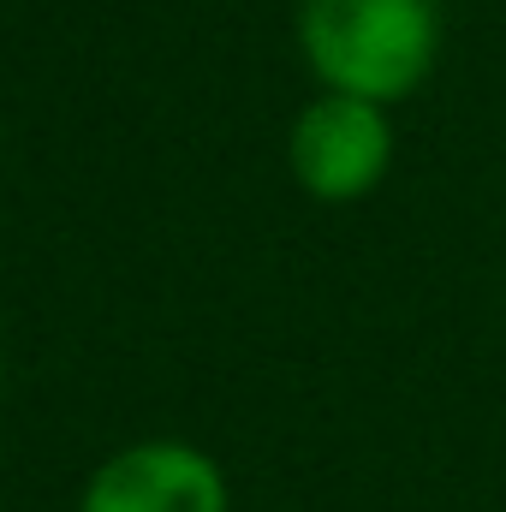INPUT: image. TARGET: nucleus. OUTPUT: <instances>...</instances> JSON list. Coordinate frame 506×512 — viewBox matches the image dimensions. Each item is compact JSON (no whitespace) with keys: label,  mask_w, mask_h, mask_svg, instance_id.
<instances>
[{"label":"nucleus","mask_w":506,"mask_h":512,"mask_svg":"<svg viewBox=\"0 0 506 512\" xmlns=\"http://www.w3.org/2000/svg\"><path fill=\"white\" fill-rule=\"evenodd\" d=\"M298 48L322 90L393 108L435 72L441 0H304Z\"/></svg>","instance_id":"obj_1"},{"label":"nucleus","mask_w":506,"mask_h":512,"mask_svg":"<svg viewBox=\"0 0 506 512\" xmlns=\"http://www.w3.org/2000/svg\"><path fill=\"white\" fill-rule=\"evenodd\" d=\"M286 167L310 203H364L393 167V120L376 102L322 90L286 137Z\"/></svg>","instance_id":"obj_2"},{"label":"nucleus","mask_w":506,"mask_h":512,"mask_svg":"<svg viewBox=\"0 0 506 512\" xmlns=\"http://www.w3.org/2000/svg\"><path fill=\"white\" fill-rule=\"evenodd\" d=\"M78 512H233L227 471L191 441H131L108 453Z\"/></svg>","instance_id":"obj_3"}]
</instances>
